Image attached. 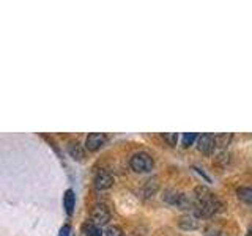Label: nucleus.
I'll return each mask as SVG.
<instances>
[{
	"label": "nucleus",
	"mask_w": 252,
	"mask_h": 236,
	"mask_svg": "<svg viewBox=\"0 0 252 236\" xmlns=\"http://www.w3.org/2000/svg\"><path fill=\"white\" fill-rule=\"evenodd\" d=\"M205 235H207V236H219V230H218V228H215V227H207Z\"/></svg>",
	"instance_id": "nucleus-17"
},
{
	"label": "nucleus",
	"mask_w": 252,
	"mask_h": 236,
	"mask_svg": "<svg viewBox=\"0 0 252 236\" xmlns=\"http://www.w3.org/2000/svg\"><path fill=\"white\" fill-rule=\"evenodd\" d=\"M178 227L181 230H188V232L197 230V228H199V219L192 214H185L178 217Z\"/></svg>",
	"instance_id": "nucleus-7"
},
{
	"label": "nucleus",
	"mask_w": 252,
	"mask_h": 236,
	"mask_svg": "<svg viewBox=\"0 0 252 236\" xmlns=\"http://www.w3.org/2000/svg\"><path fill=\"white\" fill-rule=\"evenodd\" d=\"M104 144H106V136L101 132H92L87 136V140H85V147L87 149H90V151H96V149H99Z\"/></svg>",
	"instance_id": "nucleus-5"
},
{
	"label": "nucleus",
	"mask_w": 252,
	"mask_h": 236,
	"mask_svg": "<svg viewBox=\"0 0 252 236\" xmlns=\"http://www.w3.org/2000/svg\"><path fill=\"white\" fill-rule=\"evenodd\" d=\"M232 140V134H218L215 136V148H225Z\"/></svg>",
	"instance_id": "nucleus-12"
},
{
	"label": "nucleus",
	"mask_w": 252,
	"mask_h": 236,
	"mask_svg": "<svg viewBox=\"0 0 252 236\" xmlns=\"http://www.w3.org/2000/svg\"><path fill=\"white\" fill-rule=\"evenodd\" d=\"M112 184H114V177L110 175L109 172L101 170V172L96 173V177H94V187H96V189H99V191H104V189H109Z\"/></svg>",
	"instance_id": "nucleus-6"
},
{
	"label": "nucleus",
	"mask_w": 252,
	"mask_h": 236,
	"mask_svg": "<svg viewBox=\"0 0 252 236\" xmlns=\"http://www.w3.org/2000/svg\"><path fill=\"white\" fill-rule=\"evenodd\" d=\"M82 233L85 236H102V232H101V228L96 227L94 224L92 222H85L82 225Z\"/></svg>",
	"instance_id": "nucleus-10"
},
{
	"label": "nucleus",
	"mask_w": 252,
	"mask_h": 236,
	"mask_svg": "<svg viewBox=\"0 0 252 236\" xmlns=\"http://www.w3.org/2000/svg\"><path fill=\"white\" fill-rule=\"evenodd\" d=\"M236 194H238V197L246 205L252 203V189L251 187H240L238 191H236Z\"/></svg>",
	"instance_id": "nucleus-13"
},
{
	"label": "nucleus",
	"mask_w": 252,
	"mask_h": 236,
	"mask_svg": "<svg viewBox=\"0 0 252 236\" xmlns=\"http://www.w3.org/2000/svg\"><path fill=\"white\" fill-rule=\"evenodd\" d=\"M197 148L205 154H211L213 149H215V136H213V134L197 136Z\"/></svg>",
	"instance_id": "nucleus-4"
},
{
	"label": "nucleus",
	"mask_w": 252,
	"mask_h": 236,
	"mask_svg": "<svg viewBox=\"0 0 252 236\" xmlns=\"http://www.w3.org/2000/svg\"><path fill=\"white\" fill-rule=\"evenodd\" d=\"M68 151H69V154H71V157H74V159H77V161H82L84 159V156H85V151H84V148L81 147L76 142V144H71L69 147H68Z\"/></svg>",
	"instance_id": "nucleus-11"
},
{
	"label": "nucleus",
	"mask_w": 252,
	"mask_h": 236,
	"mask_svg": "<svg viewBox=\"0 0 252 236\" xmlns=\"http://www.w3.org/2000/svg\"><path fill=\"white\" fill-rule=\"evenodd\" d=\"M191 197H192V212H194L192 216H195L197 219L211 217L222 208L220 200L205 186H197Z\"/></svg>",
	"instance_id": "nucleus-1"
},
{
	"label": "nucleus",
	"mask_w": 252,
	"mask_h": 236,
	"mask_svg": "<svg viewBox=\"0 0 252 236\" xmlns=\"http://www.w3.org/2000/svg\"><path fill=\"white\" fill-rule=\"evenodd\" d=\"M194 140H197V134H194V132H186L185 136H183V145L185 147L192 145Z\"/></svg>",
	"instance_id": "nucleus-14"
},
{
	"label": "nucleus",
	"mask_w": 252,
	"mask_h": 236,
	"mask_svg": "<svg viewBox=\"0 0 252 236\" xmlns=\"http://www.w3.org/2000/svg\"><path fill=\"white\" fill-rule=\"evenodd\" d=\"M164 140L167 142L169 145H177V140H178V134L177 132H172V134H164Z\"/></svg>",
	"instance_id": "nucleus-16"
},
{
	"label": "nucleus",
	"mask_w": 252,
	"mask_h": 236,
	"mask_svg": "<svg viewBox=\"0 0 252 236\" xmlns=\"http://www.w3.org/2000/svg\"><path fill=\"white\" fill-rule=\"evenodd\" d=\"M158 191V178H152L148 179L144 189H142V195H144V199H150V197H153Z\"/></svg>",
	"instance_id": "nucleus-8"
},
{
	"label": "nucleus",
	"mask_w": 252,
	"mask_h": 236,
	"mask_svg": "<svg viewBox=\"0 0 252 236\" xmlns=\"http://www.w3.org/2000/svg\"><path fill=\"white\" fill-rule=\"evenodd\" d=\"M74 203H76V197H74V192L68 189L63 195V206H65L68 214H73V209H74Z\"/></svg>",
	"instance_id": "nucleus-9"
},
{
	"label": "nucleus",
	"mask_w": 252,
	"mask_h": 236,
	"mask_svg": "<svg viewBox=\"0 0 252 236\" xmlns=\"http://www.w3.org/2000/svg\"><path fill=\"white\" fill-rule=\"evenodd\" d=\"M90 219H92L90 222L94 224L96 227L106 225L110 220V212H109V209L104 206V205H96V206H93V209H92Z\"/></svg>",
	"instance_id": "nucleus-3"
},
{
	"label": "nucleus",
	"mask_w": 252,
	"mask_h": 236,
	"mask_svg": "<svg viewBox=\"0 0 252 236\" xmlns=\"http://www.w3.org/2000/svg\"><path fill=\"white\" fill-rule=\"evenodd\" d=\"M129 165H131V169L134 172H137V173H148V172L153 170L155 162H153V157L150 156L148 153L139 151L136 154H132Z\"/></svg>",
	"instance_id": "nucleus-2"
},
{
	"label": "nucleus",
	"mask_w": 252,
	"mask_h": 236,
	"mask_svg": "<svg viewBox=\"0 0 252 236\" xmlns=\"http://www.w3.org/2000/svg\"><path fill=\"white\" fill-rule=\"evenodd\" d=\"M69 232H71L69 225H63V227L60 228V233H59V236H69Z\"/></svg>",
	"instance_id": "nucleus-18"
},
{
	"label": "nucleus",
	"mask_w": 252,
	"mask_h": 236,
	"mask_svg": "<svg viewBox=\"0 0 252 236\" xmlns=\"http://www.w3.org/2000/svg\"><path fill=\"white\" fill-rule=\"evenodd\" d=\"M106 236H125V233H123V230H122L120 227L114 225V227H109L107 228Z\"/></svg>",
	"instance_id": "nucleus-15"
}]
</instances>
